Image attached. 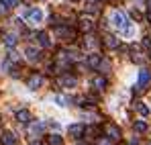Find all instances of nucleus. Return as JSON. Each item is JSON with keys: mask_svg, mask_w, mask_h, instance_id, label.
<instances>
[{"mask_svg": "<svg viewBox=\"0 0 151 145\" xmlns=\"http://www.w3.org/2000/svg\"><path fill=\"white\" fill-rule=\"evenodd\" d=\"M110 23L114 29H119L121 33H125V35H131V27L127 23V17L123 12H119V10H114L112 14H110Z\"/></svg>", "mask_w": 151, "mask_h": 145, "instance_id": "obj_1", "label": "nucleus"}, {"mask_svg": "<svg viewBox=\"0 0 151 145\" xmlns=\"http://www.w3.org/2000/svg\"><path fill=\"white\" fill-rule=\"evenodd\" d=\"M104 135L108 139H112V141H121V129L116 125H112V123H106L104 125Z\"/></svg>", "mask_w": 151, "mask_h": 145, "instance_id": "obj_2", "label": "nucleus"}, {"mask_svg": "<svg viewBox=\"0 0 151 145\" xmlns=\"http://www.w3.org/2000/svg\"><path fill=\"white\" fill-rule=\"evenodd\" d=\"M43 131H45V123L43 121H31L29 123V135H33V137H41L43 135Z\"/></svg>", "mask_w": 151, "mask_h": 145, "instance_id": "obj_3", "label": "nucleus"}, {"mask_svg": "<svg viewBox=\"0 0 151 145\" xmlns=\"http://www.w3.org/2000/svg\"><path fill=\"white\" fill-rule=\"evenodd\" d=\"M57 84H59L61 88H76L78 80H76V76H70V74H63V76H59V78H57Z\"/></svg>", "mask_w": 151, "mask_h": 145, "instance_id": "obj_4", "label": "nucleus"}, {"mask_svg": "<svg viewBox=\"0 0 151 145\" xmlns=\"http://www.w3.org/2000/svg\"><path fill=\"white\" fill-rule=\"evenodd\" d=\"M55 33L63 39V41H74V37H76V33L70 29V27H63V25H57V29H55Z\"/></svg>", "mask_w": 151, "mask_h": 145, "instance_id": "obj_5", "label": "nucleus"}, {"mask_svg": "<svg viewBox=\"0 0 151 145\" xmlns=\"http://www.w3.org/2000/svg\"><path fill=\"white\" fill-rule=\"evenodd\" d=\"M68 133H70V137H74V139H82L84 133H86V127H84L82 123H76V125H70Z\"/></svg>", "mask_w": 151, "mask_h": 145, "instance_id": "obj_6", "label": "nucleus"}, {"mask_svg": "<svg viewBox=\"0 0 151 145\" xmlns=\"http://www.w3.org/2000/svg\"><path fill=\"white\" fill-rule=\"evenodd\" d=\"M78 29H80L82 33H92V29H94L92 19H88V17H80V21H78Z\"/></svg>", "mask_w": 151, "mask_h": 145, "instance_id": "obj_7", "label": "nucleus"}, {"mask_svg": "<svg viewBox=\"0 0 151 145\" xmlns=\"http://www.w3.org/2000/svg\"><path fill=\"white\" fill-rule=\"evenodd\" d=\"M106 86H108V82H106L104 76H94V78H92V88H94L96 92H104Z\"/></svg>", "mask_w": 151, "mask_h": 145, "instance_id": "obj_8", "label": "nucleus"}, {"mask_svg": "<svg viewBox=\"0 0 151 145\" xmlns=\"http://www.w3.org/2000/svg\"><path fill=\"white\" fill-rule=\"evenodd\" d=\"M100 61H102V57L98 55V53H90V55L86 57V68H90V70H98V68H100Z\"/></svg>", "mask_w": 151, "mask_h": 145, "instance_id": "obj_9", "label": "nucleus"}, {"mask_svg": "<svg viewBox=\"0 0 151 145\" xmlns=\"http://www.w3.org/2000/svg\"><path fill=\"white\" fill-rule=\"evenodd\" d=\"M102 43H104V47H108V49H119L121 47V39L114 37V35H104Z\"/></svg>", "mask_w": 151, "mask_h": 145, "instance_id": "obj_10", "label": "nucleus"}, {"mask_svg": "<svg viewBox=\"0 0 151 145\" xmlns=\"http://www.w3.org/2000/svg\"><path fill=\"white\" fill-rule=\"evenodd\" d=\"M41 84H43V76L41 74H33L29 78V82H27L29 90H37V88H41Z\"/></svg>", "mask_w": 151, "mask_h": 145, "instance_id": "obj_11", "label": "nucleus"}, {"mask_svg": "<svg viewBox=\"0 0 151 145\" xmlns=\"http://www.w3.org/2000/svg\"><path fill=\"white\" fill-rule=\"evenodd\" d=\"M0 143L2 145H17V137L12 131H2L0 133Z\"/></svg>", "mask_w": 151, "mask_h": 145, "instance_id": "obj_12", "label": "nucleus"}, {"mask_svg": "<svg viewBox=\"0 0 151 145\" xmlns=\"http://www.w3.org/2000/svg\"><path fill=\"white\" fill-rule=\"evenodd\" d=\"M27 21H29V23H41V21H43V12H41L39 8H31V10L27 12Z\"/></svg>", "mask_w": 151, "mask_h": 145, "instance_id": "obj_13", "label": "nucleus"}, {"mask_svg": "<svg viewBox=\"0 0 151 145\" xmlns=\"http://www.w3.org/2000/svg\"><path fill=\"white\" fill-rule=\"evenodd\" d=\"M17 121L19 123H23V125H29V123L33 121V115L27 110V108H21L19 113H17Z\"/></svg>", "mask_w": 151, "mask_h": 145, "instance_id": "obj_14", "label": "nucleus"}, {"mask_svg": "<svg viewBox=\"0 0 151 145\" xmlns=\"http://www.w3.org/2000/svg\"><path fill=\"white\" fill-rule=\"evenodd\" d=\"M25 55L31 59V61H39V59H41V51H39L37 47H33V45H29V47L25 49Z\"/></svg>", "mask_w": 151, "mask_h": 145, "instance_id": "obj_15", "label": "nucleus"}, {"mask_svg": "<svg viewBox=\"0 0 151 145\" xmlns=\"http://www.w3.org/2000/svg\"><path fill=\"white\" fill-rule=\"evenodd\" d=\"M2 41H4V45H6V47H10V49L19 43V39H17V35H14V33H4Z\"/></svg>", "mask_w": 151, "mask_h": 145, "instance_id": "obj_16", "label": "nucleus"}, {"mask_svg": "<svg viewBox=\"0 0 151 145\" xmlns=\"http://www.w3.org/2000/svg\"><path fill=\"white\" fill-rule=\"evenodd\" d=\"M149 82H151V72L149 70H141V72H139V84H141L143 88H147Z\"/></svg>", "mask_w": 151, "mask_h": 145, "instance_id": "obj_17", "label": "nucleus"}, {"mask_svg": "<svg viewBox=\"0 0 151 145\" xmlns=\"http://www.w3.org/2000/svg\"><path fill=\"white\" fill-rule=\"evenodd\" d=\"M35 39L39 41V45H41V47H49V45H51V41H49V37H47V33H43V31H39V33L35 35Z\"/></svg>", "mask_w": 151, "mask_h": 145, "instance_id": "obj_18", "label": "nucleus"}, {"mask_svg": "<svg viewBox=\"0 0 151 145\" xmlns=\"http://www.w3.org/2000/svg\"><path fill=\"white\" fill-rule=\"evenodd\" d=\"M98 45H100V41H98L96 37H92V35H88L86 41H84V47H86V49H96Z\"/></svg>", "mask_w": 151, "mask_h": 145, "instance_id": "obj_19", "label": "nucleus"}, {"mask_svg": "<svg viewBox=\"0 0 151 145\" xmlns=\"http://www.w3.org/2000/svg\"><path fill=\"white\" fill-rule=\"evenodd\" d=\"M133 106L137 108V113H139L141 117H147V115H149V108L145 106V102H141V100H137V102H135Z\"/></svg>", "mask_w": 151, "mask_h": 145, "instance_id": "obj_20", "label": "nucleus"}, {"mask_svg": "<svg viewBox=\"0 0 151 145\" xmlns=\"http://www.w3.org/2000/svg\"><path fill=\"white\" fill-rule=\"evenodd\" d=\"M53 100H55L59 106H68V104L72 102V100H70L68 96H61V94H55V96H53Z\"/></svg>", "mask_w": 151, "mask_h": 145, "instance_id": "obj_21", "label": "nucleus"}, {"mask_svg": "<svg viewBox=\"0 0 151 145\" xmlns=\"http://www.w3.org/2000/svg\"><path fill=\"white\" fill-rule=\"evenodd\" d=\"M47 143L49 145H63V139H61L59 135H49V137H47Z\"/></svg>", "mask_w": 151, "mask_h": 145, "instance_id": "obj_22", "label": "nucleus"}, {"mask_svg": "<svg viewBox=\"0 0 151 145\" xmlns=\"http://www.w3.org/2000/svg\"><path fill=\"white\" fill-rule=\"evenodd\" d=\"M135 131H137V133H145V131H147V123L145 121H135Z\"/></svg>", "mask_w": 151, "mask_h": 145, "instance_id": "obj_23", "label": "nucleus"}, {"mask_svg": "<svg viewBox=\"0 0 151 145\" xmlns=\"http://www.w3.org/2000/svg\"><path fill=\"white\" fill-rule=\"evenodd\" d=\"M10 10V2L8 0H0V14H8Z\"/></svg>", "mask_w": 151, "mask_h": 145, "instance_id": "obj_24", "label": "nucleus"}, {"mask_svg": "<svg viewBox=\"0 0 151 145\" xmlns=\"http://www.w3.org/2000/svg\"><path fill=\"white\" fill-rule=\"evenodd\" d=\"M98 70H100V72H108V70H110V61H108V59H102Z\"/></svg>", "mask_w": 151, "mask_h": 145, "instance_id": "obj_25", "label": "nucleus"}, {"mask_svg": "<svg viewBox=\"0 0 151 145\" xmlns=\"http://www.w3.org/2000/svg\"><path fill=\"white\" fill-rule=\"evenodd\" d=\"M131 19H135V21H141V19H143V14H141L137 8H131Z\"/></svg>", "mask_w": 151, "mask_h": 145, "instance_id": "obj_26", "label": "nucleus"}, {"mask_svg": "<svg viewBox=\"0 0 151 145\" xmlns=\"http://www.w3.org/2000/svg\"><path fill=\"white\" fill-rule=\"evenodd\" d=\"M131 57H133V61H135V63H145V61H147V59H145L143 55H139V53H133Z\"/></svg>", "mask_w": 151, "mask_h": 145, "instance_id": "obj_27", "label": "nucleus"}, {"mask_svg": "<svg viewBox=\"0 0 151 145\" xmlns=\"http://www.w3.org/2000/svg\"><path fill=\"white\" fill-rule=\"evenodd\" d=\"M96 145H112V139H108V137L104 135V137H100V139L96 141Z\"/></svg>", "mask_w": 151, "mask_h": 145, "instance_id": "obj_28", "label": "nucleus"}, {"mask_svg": "<svg viewBox=\"0 0 151 145\" xmlns=\"http://www.w3.org/2000/svg\"><path fill=\"white\" fill-rule=\"evenodd\" d=\"M141 45H143V47L147 49V51H151V37H145V39H143V43H141Z\"/></svg>", "mask_w": 151, "mask_h": 145, "instance_id": "obj_29", "label": "nucleus"}, {"mask_svg": "<svg viewBox=\"0 0 151 145\" xmlns=\"http://www.w3.org/2000/svg\"><path fill=\"white\" fill-rule=\"evenodd\" d=\"M96 133H98L96 127H86V133H84V135H96Z\"/></svg>", "mask_w": 151, "mask_h": 145, "instance_id": "obj_30", "label": "nucleus"}, {"mask_svg": "<svg viewBox=\"0 0 151 145\" xmlns=\"http://www.w3.org/2000/svg\"><path fill=\"white\" fill-rule=\"evenodd\" d=\"M8 59H10V61H19V55H17L14 51H10V53H8Z\"/></svg>", "mask_w": 151, "mask_h": 145, "instance_id": "obj_31", "label": "nucleus"}, {"mask_svg": "<svg viewBox=\"0 0 151 145\" xmlns=\"http://www.w3.org/2000/svg\"><path fill=\"white\" fill-rule=\"evenodd\" d=\"M8 2H10V6H17L19 4V0H8Z\"/></svg>", "mask_w": 151, "mask_h": 145, "instance_id": "obj_32", "label": "nucleus"}, {"mask_svg": "<svg viewBox=\"0 0 151 145\" xmlns=\"http://www.w3.org/2000/svg\"><path fill=\"white\" fill-rule=\"evenodd\" d=\"M147 21L151 23V8H149V12H147Z\"/></svg>", "mask_w": 151, "mask_h": 145, "instance_id": "obj_33", "label": "nucleus"}, {"mask_svg": "<svg viewBox=\"0 0 151 145\" xmlns=\"http://www.w3.org/2000/svg\"><path fill=\"white\" fill-rule=\"evenodd\" d=\"M23 2H25V4H33L35 0H23Z\"/></svg>", "mask_w": 151, "mask_h": 145, "instance_id": "obj_34", "label": "nucleus"}, {"mask_svg": "<svg viewBox=\"0 0 151 145\" xmlns=\"http://www.w3.org/2000/svg\"><path fill=\"white\" fill-rule=\"evenodd\" d=\"M31 145H43V143H39V141H31Z\"/></svg>", "mask_w": 151, "mask_h": 145, "instance_id": "obj_35", "label": "nucleus"}, {"mask_svg": "<svg viewBox=\"0 0 151 145\" xmlns=\"http://www.w3.org/2000/svg\"><path fill=\"white\" fill-rule=\"evenodd\" d=\"M147 6H149V8H151V0H147Z\"/></svg>", "mask_w": 151, "mask_h": 145, "instance_id": "obj_36", "label": "nucleus"}, {"mask_svg": "<svg viewBox=\"0 0 151 145\" xmlns=\"http://www.w3.org/2000/svg\"><path fill=\"white\" fill-rule=\"evenodd\" d=\"M149 145H151V141H149Z\"/></svg>", "mask_w": 151, "mask_h": 145, "instance_id": "obj_37", "label": "nucleus"}]
</instances>
